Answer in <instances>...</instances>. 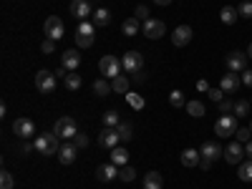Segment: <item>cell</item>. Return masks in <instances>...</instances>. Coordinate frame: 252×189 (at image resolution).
<instances>
[{"label": "cell", "instance_id": "7c38bea8", "mask_svg": "<svg viewBox=\"0 0 252 189\" xmlns=\"http://www.w3.org/2000/svg\"><path fill=\"white\" fill-rule=\"evenodd\" d=\"M224 63H227V68L232 71V73H242V71L247 68V53H242V51H232V53H227Z\"/></svg>", "mask_w": 252, "mask_h": 189}, {"label": "cell", "instance_id": "bcb514c9", "mask_svg": "<svg viewBox=\"0 0 252 189\" xmlns=\"http://www.w3.org/2000/svg\"><path fill=\"white\" fill-rule=\"evenodd\" d=\"M242 83H245L247 89H252V71H250V68L242 71Z\"/></svg>", "mask_w": 252, "mask_h": 189}, {"label": "cell", "instance_id": "f6af8a7d", "mask_svg": "<svg viewBox=\"0 0 252 189\" xmlns=\"http://www.w3.org/2000/svg\"><path fill=\"white\" fill-rule=\"evenodd\" d=\"M76 146H81V149H83V146H89V136L83 134V131L76 134Z\"/></svg>", "mask_w": 252, "mask_h": 189}, {"label": "cell", "instance_id": "8fae6325", "mask_svg": "<svg viewBox=\"0 0 252 189\" xmlns=\"http://www.w3.org/2000/svg\"><path fill=\"white\" fill-rule=\"evenodd\" d=\"M141 33L146 38H152V40H159L161 35H166V26L161 23V20H157V18H149V20H144Z\"/></svg>", "mask_w": 252, "mask_h": 189}, {"label": "cell", "instance_id": "2e32d148", "mask_svg": "<svg viewBox=\"0 0 252 189\" xmlns=\"http://www.w3.org/2000/svg\"><path fill=\"white\" fill-rule=\"evenodd\" d=\"M76 157H78V146L76 144H71V141L61 144V149H58V161L61 164H73Z\"/></svg>", "mask_w": 252, "mask_h": 189}, {"label": "cell", "instance_id": "9a60e30c", "mask_svg": "<svg viewBox=\"0 0 252 189\" xmlns=\"http://www.w3.org/2000/svg\"><path fill=\"white\" fill-rule=\"evenodd\" d=\"M192 28L189 26H179V28H174V33H172V43L177 46V48H184V46H189V40H192Z\"/></svg>", "mask_w": 252, "mask_h": 189}, {"label": "cell", "instance_id": "4316f807", "mask_svg": "<svg viewBox=\"0 0 252 189\" xmlns=\"http://www.w3.org/2000/svg\"><path fill=\"white\" fill-rule=\"evenodd\" d=\"M129 86H131L129 76H116V78H111V89H114L116 94H129Z\"/></svg>", "mask_w": 252, "mask_h": 189}, {"label": "cell", "instance_id": "1f68e13d", "mask_svg": "<svg viewBox=\"0 0 252 189\" xmlns=\"http://www.w3.org/2000/svg\"><path fill=\"white\" fill-rule=\"evenodd\" d=\"M63 83H66V89H68V91H78L83 81H81V76H76V71H71L66 78H63Z\"/></svg>", "mask_w": 252, "mask_h": 189}, {"label": "cell", "instance_id": "83f0119b", "mask_svg": "<svg viewBox=\"0 0 252 189\" xmlns=\"http://www.w3.org/2000/svg\"><path fill=\"white\" fill-rule=\"evenodd\" d=\"M111 91H114V89H111V83H109L106 78H96V81H94V94H96V96L103 98V96H109Z\"/></svg>", "mask_w": 252, "mask_h": 189}, {"label": "cell", "instance_id": "f5cc1de1", "mask_svg": "<svg viewBox=\"0 0 252 189\" xmlns=\"http://www.w3.org/2000/svg\"><path fill=\"white\" fill-rule=\"evenodd\" d=\"M250 103H252V101H250Z\"/></svg>", "mask_w": 252, "mask_h": 189}, {"label": "cell", "instance_id": "52a82bcc", "mask_svg": "<svg viewBox=\"0 0 252 189\" xmlns=\"http://www.w3.org/2000/svg\"><path fill=\"white\" fill-rule=\"evenodd\" d=\"M56 73H51V71H38L35 73V89L43 94V96H48V94H53L56 91Z\"/></svg>", "mask_w": 252, "mask_h": 189}, {"label": "cell", "instance_id": "7a4b0ae2", "mask_svg": "<svg viewBox=\"0 0 252 189\" xmlns=\"http://www.w3.org/2000/svg\"><path fill=\"white\" fill-rule=\"evenodd\" d=\"M53 134H56L58 139H63V141L76 139V134H78L76 119H73V116H61V119L56 121V126H53Z\"/></svg>", "mask_w": 252, "mask_h": 189}, {"label": "cell", "instance_id": "8d00e7d4", "mask_svg": "<svg viewBox=\"0 0 252 189\" xmlns=\"http://www.w3.org/2000/svg\"><path fill=\"white\" fill-rule=\"evenodd\" d=\"M15 187V177L10 174V172H0V189H13Z\"/></svg>", "mask_w": 252, "mask_h": 189}, {"label": "cell", "instance_id": "7402d4cb", "mask_svg": "<svg viewBox=\"0 0 252 189\" xmlns=\"http://www.w3.org/2000/svg\"><path fill=\"white\" fill-rule=\"evenodd\" d=\"M109 20H111V13H109L106 8H96V10H94V15H91V23H94L96 28L109 26Z\"/></svg>", "mask_w": 252, "mask_h": 189}, {"label": "cell", "instance_id": "5bb4252c", "mask_svg": "<svg viewBox=\"0 0 252 189\" xmlns=\"http://www.w3.org/2000/svg\"><path fill=\"white\" fill-rule=\"evenodd\" d=\"M199 154H202L204 161H217L224 152H222V146H220L217 141H204V144H202V149H199Z\"/></svg>", "mask_w": 252, "mask_h": 189}, {"label": "cell", "instance_id": "6da1fadb", "mask_svg": "<svg viewBox=\"0 0 252 189\" xmlns=\"http://www.w3.org/2000/svg\"><path fill=\"white\" fill-rule=\"evenodd\" d=\"M35 152L38 154H43V157H53V154H58V149H61V139L53 134V131H46V134H40V136H35Z\"/></svg>", "mask_w": 252, "mask_h": 189}, {"label": "cell", "instance_id": "ba28073f", "mask_svg": "<svg viewBox=\"0 0 252 189\" xmlns=\"http://www.w3.org/2000/svg\"><path fill=\"white\" fill-rule=\"evenodd\" d=\"M121 63H124V71H126V73L136 76V73L144 68V56H141L139 51H129V53H124Z\"/></svg>", "mask_w": 252, "mask_h": 189}, {"label": "cell", "instance_id": "e575fe53", "mask_svg": "<svg viewBox=\"0 0 252 189\" xmlns=\"http://www.w3.org/2000/svg\"><path fill=\"white\" fill-rule=\"evenodd\" d=\"M126 101H129V106H131V109H136V111H141V109L146 106V101H144L139 94H131V91L126 94Z\"/></svg>", "mask_w": 252, "mask_h": 189}, {"label": "cell", "instance_id": "ffe728a7", "mask_svg": "<svg viewBox=\"0 0 252 189\" xmlns=\"http://www.w3.org/2000/svg\"><path fill=\"white\" fill-rule=\"evenodd\" d=\"M61 66H66L68 71H76L81 66V56L76 53V48H68L66 53L61 56Z\"/></svg>", "mask_w": 252, "mask_h": 189}, {"label": "cell", "instance_id": "ee69618b", "mask_svg": "<svg viewBox=\"0 0 252 189\" xmlns=\"http://www.w3.org/2000/svg\"><path fill=\"white\" fill-rule=\"evenodd\" d=\"M40 51H43V53H53V51H56V40L46 38V40H43V46H40Z\"/></svg>", "mask_w": 252, "mask_h": 189}, {"label": "cell", "instance_id": "7dc6e473", "mask_svg": "<svg viewBox=\"0 0 252 189\" xmlns=\"http://www.w3.org/2000/svg\"><path fill=\"white\" fill-rule=\"evenodd\" d=\"M209 89H212V86H209V83H207L204 78H199V81H197V91H202V94H207Z\"/></svg>", "mask_w": 252, "mask_h": 189}, {"label": "cell", "instance_id": "d6a6232c", "mask_svg": "<svg viewBox=\"0 0 252 189\" xmlns=\"http://www.w3.org/2000/svg\"><path fill=\"white\" fill-rule=\"evenodd\" d=\"M242 182H252V159L250 161H240V169H237Z\"/></svg>", "mask_w": 252, "mask_h": 189}, {"label": "cell", "instance_id": "f35d334b", "mask_svg": "<svg viewBox=\"0 0 252 189\" xmlns=\"http://www.w3.org/2000/svg\"><path fill=\"white\" fill-rule=\"evenodd\" d=\"M237 13L242 18H252V3H250V0H242V3L237 5Z\"/></svg>", "mask_w": 252, "mask_h": 189}, {"label": "cell", "instance_id": "603a6c76", "mask_svg": "<svg viewBox=\"0 0 252 189\" xmlns=\"http://www.w3.org/2000/svg\"><path fill=\"white\" fill-rule=\"evenodd\" d=\"M139 31H141V26H139V18H126V20H124L121 33H124L126 38H134Z\"/></svg>", "mask_w": 252, "mask_h": 189}, {"label": "cell", "instance_id": "4fadbf2b", "mask_svg": "<svg viewBox=\"0 0 252 189\" xmlns=\"http://www.w3.org/2000/svg\"><path fill=\"white\" fill-rule=\"evenodd\" d=\"M71 15L78 18V20H89L94 15V8H91L89 0H73L71 3Z\"/></svg>", "mask_w": 252, "mask_h": 189}, {"label": "cell", "instance_id": "e0dca14e", "mask_svg": "<svg viewBox=\"0 0 252 189\" xmlns=\"http://www.w3.org/2000/svg\"><path fill=\"white\" fill-rule=\"evenodd\" d=\"M242 157H247L245 149H242V141H232V144H229L227 149H224V159H227V164H240Z\"/></svg>", "mask_w": 252, "mask_h": 189}, {"label": "cell", "instance_id": "d4e9b609", "mask_svg": "<svg viewBox=\"0 0 252 189\" xmlns=\"http://www.w3.org/2000/svg\"><path fill=\"white\" fill-rule=\"evenodd\" d=\"M220 18H222L224 26H232V23H237L240 13H237V8H232V5H224V8L220 10Z\"/></svg>", "mask_w": 252, "mask_h": 189}, {"label": "cell", "instance_id": "44dd1931", "mask_svg": "<svg viewBox=\"0 0 252 189\" xmlns=\"http://www.w3.org/2000/svg\"><path fill=\"white\" fill-rule=\"evenodd\" d=\"M179 159H182V164H184V166H189V169H192V166H199V161H202V154H199L197 149H184Z\"/></svg>", "mask_w": 252, "mask_h": 189}, {"label": "cell", "instance_id": "60d3db41", "mask_svg": "<svg viewBox=\"0 0 252 189\" xmlns=\"http://www.w3.org/2000/svg\"><path fill=\"white\" fill-rule=\"evenodd\" d=\"M232 109H235V101H229V98H222V101H220V111H222V114H229Z\"/></svg>", "mask_w": 252, "mask_h": 189}, {"label": "cell", "instance_id": "484cf974", "mask_svg": "<svg viewBox=\"0 0 252 189\" xmlns=\"http://www.w3.org/2000/svg\"><path fill=\"white\" fill-rule=\"evenodd\" d=\"M164 187V179L159 172H149L144 177V189H161Z\"/></svg>", "mask_w": 252, "mask_h": 189}, {"label": "cell", "instance_id": "f907efd6", "mask_svg": "<svg viewBox=\"0 0 252 189\" xmlns=\"http://www.w3.org/2000/svg\"><path fill=\"white\" fill-rule=\"evenodd\" d=\"M247 58H252V43H250V48H247Z\"/></svg>", "mask_w": 252, "mask_h": 189}, {"label": "cell", "instance_id": "ab89813d", "mask_svg": "<svg viewBox=\"0 0 252 189\" xmlns=\"http://www.w3.org/2000/svg\"><path fill=\"white\" fill-rule=\"evenodd\" d=\"M207 96L212 98L215 103H220V101L224 98V91H222V89H209V91H207Z\"/></svg>", "mask_w": 252, "mask_h": 189}, {"label": "cell", "instance_id": "b9f144b4", "mask_svg": "<svg viewBox=\"0 0 252 189\" xmlns=\"http://www.w3.org/2000/svg\"><path fill=\"white\" fill-rule=\"evenodd\" d=\"M134 18H139V20H149V8H146V5H136Z\"/></svg>", "mask_w": 252, "mask_h": 189}, {"label": "cell", "instance_id": "277c9868", "mask_svg": "<svg viewBox=\"0 0 252 189\" xmlns=\"http://www.w3.org/2000/svg\"><path fill=\"white\" fill-rule=\"evenodd\" d=\"M98 71H101L103 78H116V76H121V71H124V63H121V58H116V56H103V58L98 61Z\"/></svg>", "mask_w": 252, "mask_h": 189}, {"label": "cell", "instance_id": "681fc988", "mask_svg": "<svg viewBox=\"0 0 252 189\" xmlns=\"http://www.w3.org/2000/svg\"><path fill=\"white\" fill-rule=\"evenodd\" d=\"M154 3H157V5H172L174 0H154Z\"/></svg>", "mask_w": 252, "mask_h": 189}, {"label": "cell", "instance_id": "9c48e42d", "mask_svg": "<svg viewBox=\"0 0 252 189\" xmlns=\"http://www.w3.org/2000/svg\"><path fill=\"white\" fill-rule=\"evenodd\" d=\"M13 134L18 136V139H31V136H35V124L31 121V119H26V116H20V119H15L13 121Z\"/></svg>", "mask_w": 252, "mask_h": 189}, {"label": "cell", "instance_id": "836d02e7", "mask_svg": "<svg viewBox=\"0 0 252 189\" xmlns=\"http://www.w3.org/2000/svg\"><path fill=\"white\" fill-rule=\"evenodd\" d=\"M119 179H121V182H134V179H136V169H134V166H129V164L119 166Z\"/></svg>", "mask_w": 252, "mask_h": 189}, {"label": "cell", "instance_id": "c3c4849f", "mask_svg": "<svg viewBox=\"0 0 252 189\" xmlns=\"http://www.w3.org/2000/svg\"><path fill=\"white\" fill-rule=\"evenodd\" d=\"M245 154L252 159V139H250V141H247V146H245Z\"/></svg>", "mask_w": 252, "mask_h": 189}, {"label": "cell", "instance_id": "d6986e66", "mask_svg": "<svg viewBox=\"0 0 252 189\" xmlns=\"http://www.w3.org/2000/svg\"><path fill=\"white\" fill-rule=\"evenodd\" d=\"M220 89H222L224 94H237V89H240V76L229 71L227 76H222V81H220Z\"/></svg>", "mask_w": 252, "mask_h": 189}, {"label": "cell", "instance_id": "7bdbcfd3", "mask_svg": "<svg viewBox=\"0 0 252 189\" xmlns=\"http://www.w3.org/2000/svg\"><path fill=\"white\" fill-rule=\"evenodd\" d=\"M235 136H237V141H245V144H247V141H250V136H252V129H237V131H235Z\"/></svg>", "mask_w": 252, "mask_h": 189}, {"label": "cell", "instance_id": "30bf717a", "mask_svg": "<svg viewBox=\"0 0 252 189\" xmlns=\"http://www.w3.org/2000/svg\"><path fill=\"white\" fill-rule=\"evenodd\" d=\"M43 31H46V38H51V40H61L63 35H66V26H63V20L58 15H51L46 20Z\"/></svg>", "mask_w": 252, "mask_h": 189}, {"label": "cell", "instance_id": "816d5d0a", "mask_svg": "<svg viewBox=\"0 0 252 189\" xmlns=\"http://www.w3.org/2000/svg\"><path fill=\"white\" fill-rule=\"evenodd\" d=\"M250 129H252V121H250Z\"/></svg>", "mask_w": 252, "mask_h": 189}, {"label": "cell", "instance_id": "3957f363", "mask_svg": "<svg viewBox=\"0 0 252 189\" xmlns=\"http://www.w3.org/2000/svg\"><path fill=\"white\" fill-rule=\"evenodd\" d=\"M94 33H96V26L91 20H81L78 28H76V46L78 48H91L94 46Z\"/></svg>", "mask_w": 252, "mask_h": 189}, {"label": "cell", "instance_id": "f1b7e54d", "mask_svg": "<svg viewBox=\"0 0 252 189\" xmlns=\"http://www.w3.org/2000/svg\"><path fill=\"white\" fill-rule=\"evenodd\" d=\"M184 109H187L189 116H194V119H202V116H204V103L197 101V98H194V101H187V106H184Z\"/></svg>", "mask_w": 252, "mask_h": 189}, {"label": "cell", "instance_id": "cb8c5ba5", "mask_svg": "<svg viewBox=\"0 0 252 189\" xmlns=\"http://www.w3.org/2000/svg\"><path fill=\"white\" fill-rule=\"evenodd\" d=\"M111 164L126 166V164H129V152H126L124 146H114V149H111Z\"/></svg>", "mask_w": 252, "mask_h": 189}, {"label": "cell", "instance_id": "d590c367", "mask_svg": "<svg viewBox=\"0 0 252 189\" xmlns=\"http://www.w3.org/2000/svg\"><path fill=\"white\" fill-rule=\"evenodd\" d=\"M121 114L119 111H106V114H103L101 119H103V126H114V129H116V126L121 124V119H119Z\"/></svg>", "mask_w": 252, "mask_h": 189}, {"label": "cell", "instance_id": "4dcf8cb0", "mask_svg": "<svg viewBox=\"0 0 252 189\" xmlns=\"http://www.w3.org/2000/svg\"><path fill=\"white\" fill-rule=\"evenodd\" d=\"M250 106H252L250 101H245V98H237V101H235V109H232V111H235V116H237V119H245V116L250 114Z\"/></svg>", "mask_w": 252, "mask_h": 189}, {"label": "cell", "instance_id": "8992f818", "mask_svg": "<svg viewBox=\"0 0 252 189\" xmlns=\"http://www.w3.org/2000/svg\"><path fill=\"white\" fill-rule=\"evenodd\" d=\"M119 141L121 136H119V129H114V126H103L96 136V144L103 146V149H114V146H119Z\"/></svg>", "mask_w": 252, "mask_h": 189}, {"label": "cell", "instance_id": "f546056e", "mask_svg": "<svg viewBox=\"0 0 252 189\" xmlns=\"http://www.w3.org/2000/svg\"><path fill=\"white\" fill-rule=\"evenodd\" d=\"M116 129H119L121 141H131V139H134V126H131L129 121H121V124L116 126Z\"/></svg>", "mask_w": 252, "mask_h": 189}, {"label": "cell", "instance_id": "74e56055", "mask_svg": "<svg viewBox=\"0 0 252 189\" xmlns=\"http://www.w3.org/2000/svg\"><path fill=\"white\" fill-rule=\"evenodd\" d=\"M169 103H172L174 109H182V106H187L184 94H182V91H172V94H169Z\"/></svg>", "mask_w": 252, "mask_h": 189}, {"label": "cell", "instance_id": "ac0fdd59", "mask_svg": "<svg viewBox=\"0 0 252 189\" xmlns=\"http://www.w3.org/2000/svg\"><path fill=\"white\" fill-rule=\"evenodd\" d=\"M119 177V166L116 164H101L98 169H96V179L98 182H111V179H116Z\"/></svg>", "mask_w": 252, "mask_h": 189}, {"label": "cell", "instance_id": "5b68a950", "mask_svg": "<svg viewBox=\"0 0 252 189\" xmlns=\"http://www.w3.org/2000/svg\"><path fill=\"white\" fill-rule=\"evenodd\" d=\"M235 131H237V116H220L217 119V124H215V134L220 136V139H227V136H235Z\"/></svg>", "mask_w": 252, "mask_h": 189}]
</instances>
